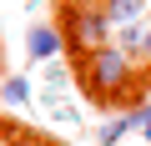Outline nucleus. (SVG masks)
Listing matches in <instances>:
<instances>
[{
  "instance_id": "nucleus-1",
  "label": "nucleus",
  "mask_w": 151,
  "mask_h": 146,
  "mask_svg": "<svg viewBox=\"0 0 151 146\" xmlns=\"http://www.w3.org/2000/svg\"><path fill=\"white\" fill-rule=\"evenodd\" d=\"M76 76H81V86H86V96H91L96 106H111V101H121V96L131 91V81H136V55L111 40L106 50H91Z\"/></svg>"
},
{
  "instance_id": "nucleus-2",
  "label": "nucleus",
  "mask_w": 151,
  "mask_h": 146,
  "mask_svg": "<svg viewBox=\"0 0 151 146\" xmlns=\"http://www.w3.org/2000/svg\"><path fill=\"white\" fill-rule=\"evenodd\" d=\"M60 35H65V45L76 50V55H91V50H106L111 45V35H116V25H111V15L101 10V5H91V0H70L65 5V25H60Z\"/></svg>"
},
{
  "instance_id": "nucleus-3",
  "label": "nucleus",
  "mask_w": 151,
  "mask_h": 146,
  "mask_svg": "<svg viewBox=\"0 0 151 146\" xmlns=\"http://www.w3.org/2000/svg\"><path fill=\"white\" fill-rule=\"evenodd\" d=\"M60 50H65V35H60L55 25H45V20H35V25L25 30V55H30V60H40V65H50V60H60Z\"/></svg>"
},
{
  "instance_id": "nucleus-4",
  "label": "nucleus",
  "mask_w": 151,
  "mask_h": 146,
  "mask_svg": "<svg viewBox=\"0 0 151 146\" xmlns=\"http://www.w3.org/2000/svg\"><path fill=\"white\" fill-rule=\"evenodd\" d=\"M101 10L111 15V25H141L146 20V0H101Z\"/></svg>"
},
{
  "instance_id": "nucleus-5",
  "label": "nucleus",
  "mask_w": 151,
  "mask_h": 146,
  "mask_svg": "<svg viewBox=\"0 0 151 146\" xmlns=\"http://www.w3.org/2000/svg\"><path fill=\"white\" fill-rule=\"evenodd\" d=\"M35 96V81L30 76H5L0 81V106H25Z\"/></svg>"
},
{
  "instance_id": "nucleus-6",
  "label": "nucleus",
  "mask_w": 151,
  "mask_h": 146,
  "mask_svg": "<svg viewBox=\"0 0 151 146\" xmlns=\"http://www.w3.org/2000/svg\"><path fill=\"white\" fill-rule=\"evenodd\" d=\"M126 131H136V111H121V116H111V121H101V131H96V141L101 146H116Z\"/></svg>"
},
{
  "instance_id": "nucleus-7",
  "label": "nucleus",
  "mask_w": 151,
  "mask_h": 146,
  "mask_svg": "<svg viewBox=\"0 0 151 146\" xmlns=\"http://www.w3.org/2000/svg\"><path fill=\"white\" fill-rule=\"evenodd\" d=\"M141 40H146V20H141V25H116V45H121V50L141 55Z\"/></svg>"
},
{
  "instance_id": "nucleus-8",
  "label": "nucleus",
  "mask_w": 151,
  "mask_h": 146,
  "mask_svg": "<svg viewBox=\"0 0 151 146\" xmlns=\"http://www.w3.org/2000/svg\"><path fill=\"white\" fill-rule=\"evenodd\" d=\"M45 111H50L55 121H81V111H76L70 101H60V96H45Z\"/></svg>"
},
{
  "instance_id": "nucleus-9",
  "label": "nucleus",
  "mask_w": 151,
  "mask_h": 146,
  "mask_svg": "<svg viewBox=\"0 0 151 146\" xmlns=\"http://www.w3.org/2000/svg\"><path fill=\"white\" fill-rule=\"evenodd\" d=\"M136 131H141V136L151 141V96H146V101L136 106Z\"/></svg>"
},
{
  "instance_id": "nucleus-10",
  "label": "nucleus",
  "mask_w": 151,
  "mask_h": 146,
  "mask_svg": "<svg viewBox=\"0 0 151 146\" xmlns=\"http://www.w3.org/2000/svg\"><path fill=\"white\" fill-rule=\"evenodd\" d=\"M65 81H70V70H65L60 60H50V65H45V86H65Z\"/></svg>"
},
{
  "instance_id": "nucleus-11",
  "label": "nucleus",
  "mask_w": 151,
  "mask_h": 146,
  "mask_svg": "<svg viewBox=\"0 0 151 146\" xmlns=\"http://www.w3.org/2000/svg\"><path fill=\"white\" fill-rule=\"evenodd\" d=\"M141 60L151 65V20H146V40H141Z\"/></svg>"
},
{
  "instance_id": "nucleus-12",
  "label": "nucleus",
  "mask_w": 151,
  "mask_h": 146,
  "mask_svg": "<svg viewBox=\"0 0 151 146\" xmlns=\"http://www.w3.org/2000/svg\"><path fill=\"white\" fill-rule=\"evenodd\" d=\"M40 146H65V141H40Z\"/></svg>"
}]
</instances>
